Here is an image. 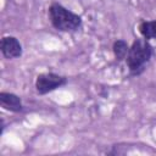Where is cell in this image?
Wrapping results in <instances>:
<instances>
[{
  "mask_svg": "<svg viewBox=\"0 0 156 156\" xmlns=\"http://www.w3.org/2000/svg\"><path fill=\"white\" fill-rule=\"evenodd\" d=\"M67 83L68 78L66 76H61L54 72H44L37 76L34 85L39 95H46L58 88L65 87Z\"/></svg>",
  "mask_w": 156,
  "mask_h": 156,
  "instance_id": "3",
  "label": "cell"
},
{
  "mask_svg": "<svg viewBox=\"0 0 156 156\" xmlns=\"http://www.w3.org/2000/svg\"><path fill=\"white\" fill-rule=\"evenodd\" d=\"M48 18L51 26L62 33H76L82 28V16L54 1L48 7Z\"/></svg>",
  "mask_w": 156,
  "mask_h": 156,
  "instance_id": "2",
  "label": "cell"
},
{
  "mask_svg": "<svg viewBox=\"0 0 156 156\" xmlns=\"http://www.w3.org/2000/svg\"><path fill=\"white\" fill-rule=\"evenodd\" d=\"M129 46L130 45L124 39H116L112 43V52L117 62H122L126 60L128 51H129Z\"/></svg>",
  "mask_w": 156,
  "mask_h": 156,
  "instance_id": "7",
  "label": "cell"
},
{
  "mask_svg": "<svg viewBox=\"0 0 156 156\" xmlns=\"http://www.w3.org/2000/svg\"><path fill=\"white\" fill-rule=\"evenodd\" d=\"M0 106L13 113H22L24 111L22 99L17 94L10 91H0Z\"/></svg>",
  "mask_w": 156,
  "mask_h": 156,
  "instance_id": "5",
  "label": "cell"
},
{
  "mask_svg": "<svg viewBox=\"0 0 156 156\" xmlns=\"http://www.w3.org/2000/svg\"><path fill=\"white\" fill-rule=\"evenodd\" d=\"M154 55H155V50L149 40L144 38L134 39L129 46L128 55L124 60L129 76L130 77L141 76L146 69V65L151 61Z\"/></svg>",
  "mask_w": 156,
  "mask_h": 156,
  "instance_id": "1",
  "label": "cell"
},
{
  "mask_svg": "<svg viewBox=\"0 0 156 156\" xmlns=\"http://www.w3.org/2000/svg\"><path fill=\"white\" fill-rule=\"evenodd\" d=\"M0 51L6 60L18 58L23 54L21 41L13 35H4L0 41Z\"/></svg>",
  "mask_w": 156,
  "mask_h": 156,
  "instance_id": "4",
  "label": "cell"
},
{
  "mask_svg": "<svg viewBox=\"0 0 156 156\" xmlns=\"http://www.w3.org/2000/svg\"><path fill=\"white\" fill-rule=\"evenodd\" d=\"M138 30L140 33V35L146 39V40H151L155 39L156 40V20H151V21H140L138 24Z\"/></svg>",
  "mask_w": 156,
  "mask_h": 156,
  "instance_id": "6",
  "label": "cell"
}]
</instances>
